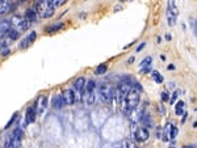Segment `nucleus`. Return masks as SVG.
Masks as SVG:
<instances>
[{"instance_id":"1","label":"nucleus","mask_w":197,"mask_h":148,"mask_svg":"<svg viewBox=\"0 0 197 148\" xmlns=\"http://www.w3.org/2000/svg\"><path fill=\"white\" fill-rule=\"evenodd\" d=\"M36 9H37L38 14L42 19H49V17H51L54 14L55 7H54L53 1L45 0V1H38L37 4H36Z\"/></svg>"},{"instance_id":"2","label":"nucleus","mask_w":197,"mask_h":148,"mask_svg":"<svg viewBox=\"0 0 197 148\" xmlns=\"http://www.w3.org/2000/svg\"><path fill=\"white\" fill-rule=\"evenodd\" d=\"M139 100H141V96H139V92L137 89H130L128 96H126L125 98V106H126V113H128L129 110H132V109L137 108L138 104H139Z\"/></svg>"},{"instance_id":"3","label":"nucleus","mask_w":197,"mask_h":148,"mask_svg":"<svg viewBox=\"0 0 197 148\" xmlns=\"http://www.w3.org/2000/svg\"><path fill=\"white\" fill-rule=\"evenodd\" d=\"M11 25L13 26V29H16L17 32H24V30L29 29L30 22L25 17H20V16H13L11 19Z\"/></svg>"},{"instance_id":"4","label":"nucleus","mask_w":197,"mask_h":148,"mask_svg":"<svg viewBox=\"0 0 197 148\" xmlns=\"http://www.w3.org/2000/svg\"><path fill=\"white\" fill-rule=\"evenodd\" d=\"M177 132H179V130H177L176 126H175L172 122H167L164 130H163V140H166V142L174 140V139L176 138Z\"/></svg>"},{"instance_id":"5","label":"nucleus","mask_w":197,"mask_h":148,"mask_svg":"<svg viewBox=\"0 0 197 148\" xmlns=\"http://www.w3.org/2000/svg\"><path fill=\"white\" fill-rule=\"evenodd\" d=\"M100 96H101V100L105 102H109L114 96V90L112 88L110 84H102L100 85Z\"/></svg>"},{"instance_id":"6","label":"nucleus","mask_w":197,"mask_h":148,"mask_svg":"<svg viewBox=\"0 0 197 148\" xmlns=\"http://www.w3.org/2000/svg\"><path fill=\"white\" fill-rule=\"evenodd\" d=\"M133 136H134V139L137 142L145 143V142H147L148 138H150V132H148V130L145 127H138L137 130L133 131Z\"/></svg>"},{"instance_id":"7","label":"nucleus","mask_w":197,"mask_h":148,"mask_svg":"<svg viewBox=\"0 0 197 148\" xmlns=\"http://www.w3.org/2000/svg\"><path fill=\"white\" fill-rule=\"evenodd\" d=\"M62 97L66 105H72L76 101V95H75V92L72 89H65L62 93Z\"/></svg>"},{"instance_id":"8","label":"nucleus","mask_w":197,"mask_h":148,"mask_svg":"<svg viewBox=\"0 0 197 148\" xmlns=\"http://www.w3.org/2000/svg\"><path fill=\"white\" fill-rule=\"evenodd\" d=\"M36 37H37V33L36 32H32L30 34L28 35V37H25L23 41H21V43L19 45L20 49H26V47H29L30 45L33 43V42L36 41Z\"/></svg>"},{"instance_id":"9","label":"nucleus","mask_w":197,"mask_h":148,"mask_svg":"<svg viewBox=\"0 0 197 148\" xmlns=\"http://www.w3.org/2000/svg\"><path fill=\"white\" fill-rule=\"evenodd\" d=\"M81 101H83L86 105H88V106L93 105L95 104V92H86V90H84Z\"/></svg>"},{"instance_id":"10","label":"nucleus","mask_w":197,"mask_h":148,"mask_svg":"<svg viewBox=\"0 0 197 148\" xmlns=\"http://www.w3.org/2000/svg\"><path fill=\"white\" fill-rule=\"evenodd\" d=\"M46 106H47V98H46V96H39V98L37 100V104H36V109H37V111L42 113V111L46 109Z\"/></svg>"},{"instance_id":"11","label":"nucleus","mask_w":197,"mask_h":148,"mask_svg":"<svg viewBox=\"0 0 197 148\" xmlns=\"http://www.w3.org/2000/svg\"><path fill=\"white\" fill-rule=\"evenodd\" d=\"M21 147V140L15 139L13 136L9 138L4 144V148H20Z\"/></svg>"},{"instance_id":"12","label":"nucleus","mask_w":197,"mask_h":148,"mask_svg":"<svg viewBox=\"0 0 197 148\" xmlns=\"http://www.w3.org/2000/svg\"><path fill=\"white\" fill-rule=\"evenodd\" d=\"M51 104H53L54 109H60L63 105H65V101H63L62 96L57 95V96H54V97H53V100H51Z\"/></svg>"},{"instance_id":"13","label":"nucleus","mask_w":197,"mask_h":148,"mask_svg":"<svg viewBox=\"0 0 197 148\" xmlns=\"http://www.w3.org/2000/svg\"><path fill=\"white\" fill-rule=\"evenodd\" d=\"M36 121V108L30 106L26 109V123H32Z\"/></svg>"},{"instance_id":"14","label":"nucleus","mask_w":197,"mask_h":148,"mask_svg":"<svg viewBox=\"0 0 197 148\" xmlns=\"http://www.w3.org/2000/svg\"><path fill=\"white\" fill-rule=\"evenodd\" d=\"M167 12H168V13H171L172 16L177 17V14H179V8L176 7L175 1H168V4H167Z\"/></svg>"},{"instance_id":"15","label":"nucleus","mask_w":197,"mask_h":148,"mask_svg":"<svg viewBox=\"0 0 197 148\" xmlns=\"http://www.w3.org/2000/svg\"><path fill=\"white\" fill-rule=\"evenodd\" d=\"M87 81L84 80V77H78L76 81L74 83V89L78 90V92H81L84 89V85H86Z\"/></svg>"},{"instance_id":"16","label":"nucleus","mask_w":197,"mask_h":148,"mask_svg":"<svg viewBox=\"0 0 197 148\" xmlns=\"http://www.w3.org/2000/svg\"><path fill=\"white\" fill-rule=\"evenodd\" d=\"M25 19L28 20L30 24L36 22V21H37V13L34 12V9H26V12H25Z\"/></svg>"},{"instance_id":"17","label":"nucleus","mask_w":197,"mask_h":148,"mask_svg":"<svg viewBox=\"0 0 197 148\" xmlns=\"http://www.w3.org/2000/svg\"><path fill=\"white\" fill-rule=\"evenodd\" d=\"M11 4L7 0H0V14H5L7 12H9Z\"/></svg>"},{"instance_id":"18","label":"nucleus","mask_w":197,"mask_h":148,"mask_svg":"<svg viewBox=\"0 0 197 148\" xmlns=\"http://www.w3.org/2000/svg\"><path fill=\"white\" fill-rule=\"evenodd\" d=\"M184 106H185L184 101H177L176 105H175V114H176V116H183L184 114Z\"/></svg>"},{"instance_id":"19","label":"nucleus","mask_w":197,"mask_h":148,"mask_svg":"<svg viewBox=\"0 0 197 148\" xmlns=\"http://www.w3.org/2000/svg\"><path fill=\"white\" fill-rule=\"evenodd\" d=\"M5 35H7V37L9 38L11 41H15V40H17V38L20 37V33L17 32L16 29H11L9 28V29H8V32L5 33Z\"/></svg>"},{"instance_id":"20","label":"nucleus","mask_w":197,"mask_h":148,"mask_svg":"<svg viewBox=\"0 0 197 148\" xmlns=\"http://www.w3.org/2000/svg\"><path fill=\"white\" fill-rule=\"evenodd\" d=\"M62 28H63V22H58V24H54V25L49 26V28H46V32L47 33H55Z\"/></svg>"},{"instance_id":"21","label":"nucleus","mask_w":197,"mask_h":148,"mask_svg":"<svg viewBox=\"0 0 197 148\" xmlns=\"http://www.w3.org/2000/svg\"><path fill=\"white\" fill-rule=\"evenodd\" d=\"M151 76H153V80L155 81V83H163V76L160 75V72H158V71H153L151 72Z\"/></svg>"},{"instance_id":"22","label":"nucleus","mask_w":197,"mask_h":148,"mask_svg":"<svg viewBox=\"0 0 197 148\" xmlns=\"http://www.w3.org/2000/svg\"><path fill=\"white\" fill-rule=\"evenodd\" d=\"M95 85H96L95 81H93V80H88L86 83V89H84V90H86V92H95Z\"/></svg>"},{"instance_id":"23","label":"nucleus","mask_w":197,"mask_h":148,"mask_svg":"<svg viewBox=\"0 0 197 148\" xmlns=\"http://www.w3.org/2000/svg\"><path fill=\"white\" fill-rule=\"evenodd\" d=\"M151 60H153V58H151V56H146V58H145L143 60H142L141 62V67L142 68H146V67H150V64H151Z\"/></svg>"},{"instance_id":"24","label":"nucleus","mask_w":197,"mask_h":148,"mask_svg":"<svg viewBox=\"0 0 197 148\" xmlns=\"http://www.w3.org/2000/svg\"><path fill=\"white\" fill-rule=\"evenodd\" d=\"M189 24H190V26H192L193 32H195V35H196V38H197V19H195V17H190V19H189Z\"/></svg>"},{"instance_id":"25","label":"nucleus","mask_w":197,"mask_h":148,"mask_svg":"<svg viewBox=\"0 0 197 148\" xmlns=\"http://www.w3.org/2000/svg\"><path fill=\"white\" fill-rule=\"evenodd\" d=\"M107 69H108L107 64H100L99 67L96 68V75H102V74H105V72H107Z\"/></svg>"},{"instance_id":"26","label":"nucleus","mask_w":197,"mask_h":148,"mask_svg":"<svg viewBox=\"0 0 197 148\" xmlns=\"http://www.w3.org/2000/svg\"><path fill=\"white\" fill-rule=\"evenodd\" d=\"M23 135H24L23 130H21V129H16L13 131V135H12V136H13L15 139H19V140H21V139H23Z\"/></svg>"},{"instance_id":"27","label":"nucleus","mask_w":197,"mask_h":148,"mask_svg":"<svg viewBox=\"0 0 197 148\" xmlns=\"http://www.w3.org/2000/svg\"><path fill=\"white\" fill-rule=\"evenodd\" d=\"M167 21H168V25L169 26H174L175 22H176V17L172 16L171 13H168V12H167Z\"/></svg>"},{"instance_id":"28","label":"nucleus","mask_w":197,"mask_h":148,"mask_svg":"<svg viewBox=\"0 0 197 148\" xmlns=\"http://www.w3.org/2000/svg\"><path fill=\"white\" fill-rule=\"evenodd\" d=\"M9 43H11V40L7 37V35H5V37H3L1 40H0V46H1V47H7Z\"/></svg>"},{"instance_id":"29","label":"nucleus","mask_w":197,"mask_h":148,"mask_svg":"<svg viewBox=\"0 0 197 148\" xmlns=\"http://www.w3.org/2000/svg\"><path fill=\"white\" fill-rule=\"evenodd\" d=\"M125 146H126V148H138L137 146H135V143L134 142H132V140H125Z\"/></svg>"},{"instance_id":"30","label":"nucleus","mask_w":197,"mask_h":148,"mask_svg":"<svg viewBox=\"0 0 197 148\" xmlns=\"http://www.w3.org/2000/svg\"><path fill=\"white\" fill-rule=\"evenodd\" d=\"M16 117H17V113H15V114H13V117H12V118L9 119V122H8L7 125H5V129H9V127H11V125H12V123L15 122V119H16Z\"/></svg>"},{"instance_id":"31","label":"nucleus","mask_w":197,"mask_h":148,"mask_svg":"<svg viewBox=\"0 0 197 148\" xmlns=\"http://www.w3.org/2000/svg\"><path fill=\"white\" fill-rule=\"evenodd\" d=\"M162 101H163V102L169 101V95H168L167 92H163V93H162Z\"/></svg>"},{"instance_id":"32","label":"nucleus","mask_w":197,"mask_h":148,"mask_svg":"<svg viewBox=\"0 0 197 148\" xmlns=\"http://www.w3.org/2000/svg\"><path fill=\"white\" fill-rule=\"evenodd\" d=\"M53 4H54V7H59V5L65 4V1H63V0H54Z\"/></svg>"},{"instance_id":"33","label":"nucleus","mask_w":197,"mask_h":148,"mask_svg":"<svg viewBox=\"0 0 197 148\" xmlns=\"http://www.w3.org/2000/svg\"><path fill=\"white\" fill-rule=\"evenodd\" d=\"M179 93H180V92H179V90H175V93H174V95H172V97H171V98H169V101H171V102H174V101H175V100H176V98H177V96H179Z\"/></svg>"},{"instance_id":"34","label":"nucleus","mask_w":197,"mask_h":148,"mask_svg":"<svg viewBox=\"0 0 197 148\" xmlns=\"http://www.w3.org/2000/svg\"><path fill=\"white\" fill-rule=\"evenodd\" d=\"M145 45H146V43H145V42H142V43L139 45V46L137 47V53H138V51H141L142 49H143V47H145Z\"/></svg>"},{"instance_id":"35","label":"nucleus","mask_w":197,"mask_h":148,"mask_svg":"<svg viewBox=\"0 0 197 148\" xmlns=\"http://www.w3.org/2000/svg\"><path fill=\"white\" fill-rule=\"evenodd\" d=\"M151 69H150V67H146V68H142V72L143 74H147V72H150Z\"/></svg>"},{"instance_id":"36","label":"nucleus","mask_w":197,"mask_h":148,"mask_svg":"<svg viewBox=\"0 0 197 148\" xmlns=\"http://www.w3.org/2000/svg\"><path fill=\"white\" fill-rule=\"evenodd\" d=\"M128 62H129V63H133V62H134V58H129Z\"/></svg>"},{"instance_id":"37","label":"nucleus","mask_w":197,"mask_h":148,"mask_svg":"<svg viewBox=\"0 0 197 148\" xmlns=\"http://www.w3.org/2000/svg\"><path fill=\"white\" fill-rule=\"evenodd\" d=\"M168 69H175V66H172V64L168 66Z\"/></svg>"},{"instance_id":"38","label":"nucleus","mask_w":197,"mask_h":148,"mask_svg":"<svg viewBox=\"0 0 197 148\" xmlns=\"http://www.w3.org/2000/svg\"><path fill=\"white\" fill-rule=\"evenodd\" d=\"M166 38H167V40L169 41V40H171V35H169V34H166Z\"/></svg>"},{"instance_id":"39","label":"nucleus","mask_w":197,"mask_h":148,"mask_svg":"<svg viewBox=\"0 0 197 148\" xmlns=\"http://www.w3.org/2000/svg\"><path fill=\"white\" fill-rule=\"evenodd\" d=\"M193 127H197V121H196L195 123H193Z\"/></svg>"},{"instance_id":"40","label":"nucleus","mask_w":197,"mask_h":148,"mask_svg":"<svg viewBox=\"0 0 197 148\" xmlns=\"http://www.w3.org/2000/svg\"><path fill=\"white\" fill-rule=\"evenodd\" d=\"M183 148H193V147H183Z\"/></svg>"},{"instance_id":"41","label":"nucleus","mask_w":197,"mask_h":148,"mask_svg":"<svg viewBox=\"0 0 197 148\" xmlns=\"http://www.w3.org/2000/svg\"><path fill=\"white\" fill-rule=\"evenodd\" d=\"M171 148H175V147H171Z\"/></svg>"}]
</instances>
